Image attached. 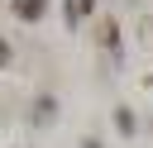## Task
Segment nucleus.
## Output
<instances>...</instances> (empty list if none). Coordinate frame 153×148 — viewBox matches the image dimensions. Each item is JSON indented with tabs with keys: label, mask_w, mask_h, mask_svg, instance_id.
Wrapping results in <instances>:
<instances>
[{
	"label": "nucleus",
	"mask_w": 153,
	"mask_h": 148,
	"mask_svg": "<svg viewBox=\"0 0 153 148\" xmlns=\"http://www.w3.org/2000/svg\"><path fill=\"white\" fill-rule=\"evenodd\" d=\"M10 5H14V19H19V24H38L48 0H10Z\"/></svg>",
	"instance_id": "f257e3e1"
},
{
	"label": "nucleus",
	"mask_w": 153,
	"mask_h": 148,
	"mask_svg": "<svg viewBox=\"0 0 153 148\" xmlns=\"http://www.w3.org/2000/svg\"><path fill=\"white\" fill-rule=\"evenodd\" d=\"M5 62H10V43L0 38V67H5Z\"/></svg>",
	"instance_id": "f03ea898"
}]
</instances>
